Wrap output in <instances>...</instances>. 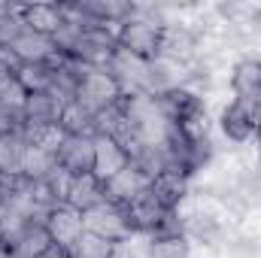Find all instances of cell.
Here are the masks:
<instances>
[{
  "instance_id": "3",
  "label": "cell",
  "mask_w": 261,
  "mask_h": 258,
  "mask_svg": "<svg viewBox=\"0 0 261 258\" xmlns=\"http://www.w3.org/2000/svg\"><path fill=\"white\" fill-rule=\"evenodd\" d=\"M82 222H85V231L94 234V237H103L110 243H128L130 240V225H128V213L125 207L113 203V200H103L97 207H91L88 213H82Z\"/></svg>"
},
{
  "instance_id": "10",
  "label": "cell",
  "mask_w": 261,
  "mask_h": 258,
  "mask_svg": "<svg viewBox=\"0 0 261 258\" xmlns=\"http://www.w3.org/2000/svg\"><path fill=\"white\" fill-rule=\"evenodd\" d=\"M61 107L64 104L55 94H49V91L28 94L24 110H21V128H49V125H58Z\"/></svg>"
},
{
  "instance_id": "4",
  "label": "cell",
  "mask_w": 261,
  "mask_h": 258,
  "mask_svg": "<svg viewBox=\"0 0 261 258\" xmlns=\"http://www.w3.org/2000/svg\"><path fill=\"white\" fill-rule=\"evenodd\" d=\"M219 128L225 134V140H231V143H237V146L255 140V137H258V128H261V107L234 97V100L222 110Z\"/></svg>"
},
{
  "instance_id": "23",
  "label": "cell",
  "mask_w": 261,
  "mask_h": 258,
  "mask_svg": "<svg viewBox=\"0 0 261 258\" xmlns=\"http://www.w3.org/2000/svg\"><path fill=\"white\" fill-rule=\"evenodd\" d=\"M21 152L24 143L21 137H0V176H21Z\"/></svg>"
},
{
  "instance_id": "21",
  "label": "cell",
  "mask_w": 261,
  "mask_h": 258,
  "mask_svg": "<svg viewBox=\"0 0 261 258\" xmlns=\"http://www.w3.org/2000/svg\"><path fill=\"white\" fill-rule=\"evenodd\" d=\"M49 246H52V237H49L46 225H43V222H31V225L24 228V234L12 243L9 252L15 258H40Z\"/></svg>"
},
{
  "instance_id": "27",
  "label": "cell",
  "mask_w": 261,
  "mask_h": 258,
  "mask_svg": "<svg viewBox=\"0 0 261 258\" xmlns=\"http://www.w3.org/2000/svg\"><path fill=\"white\" fill-rule=\"evenodd\" d=\"M18 134H21V116L0 104V137H18Z\"/></svg>"
},
{
  "instance_id": "17",
  "label": "cell",
  "mask_w": 261,
  "mask_h": 258,
  "mask_svg": "<svg viewBox=\"0 0 261 258\" xmlns=\"http://www.w3.org/2000/svg\"><path fill=\"white\" fill-rule=\"evenodd\" d=\"M9 49L18 55L21 64H52L58 58L52 37H43V34H34V31H24Z\"/></svg>"
},
{
  "instance_id": "13",
  "label": "cell",
  "mask_w": 261,
  "mask_h": 258,
  "mask_svg": "<svg viewBox=\"0 0 261 258\" xmlns=\"http://www.w3.org/2000/svg\"><path fill=\"white\" fill-rule=\"evenodd\" d=\"M231 91L240 100L261 107V58H243L231 70Z\"/></svg>"
},
{
  "instance_id": "18",
  "label": "cell",
  "mask_w": 261,
  "mask_h": 258,
  "mask_svg": "<svg viewBox=\"0 0 261 258\" xmlns=\"http://www.w3.org/2000/svg\"><path fill=\"white\" fill-rule=\"evenodd\" d=\"M58 131H61L64 137H94V134H97V116H91L82 104L70 100V104L61 107Z\"/></svg>"
},
{
  "instance_id": "1",
  "label": "cell",
  "mask_w": 261,
  "mask_h": 258,
  "mask_svg": "<svg viewBox=\"0 0 261 258\" xmlns=\"http://www.w3.org/2000/svg\"><path fill=\"white\" fill-rule=\"evenodd\" d=\"M164 31H167L164 21H152V18H143V15H130L128 21L119 28V37L116 40H119V49L130 52L134 58L155 61V58H161Z\"/></svg>"
},
{
  "instance_id": "16",
  "label": "cell",
  "mask_w": 261,
  "mask_h": 258,
  "mask_svg": "<svg viewBox=\"0 0 261 258\" xmlns=\"http://www.w3.org/2000/svg\"><path fill=\"white\" fill-rule=\"evenodd\" d=\"M125 213H128V225H130V231L134 234H152L155 231V225L161 222V216L164 213H170V210H164L158 200H155V194L152 192H146V194H140L134 203H128L125 207Z\"/></svg>"
},
{
  "instance_id": "26",
  "label": "cell",
  "mask_w": 261,
  "mask_h": 258,
  "mask_svg": "<svg viewBox=\"0 0 261 258\" xmlns=\"http://www.w3.org/2000/svg\"><path fill=\"white\" fill-rule=\"evenodd\" d=\"M146 258H192V249H189L186 237H179V240H149Z\"/></svg>"
},
{
  "instance_id": "31",
  "label": "cell",
  "mask_w": 261,
  "mask_h": 258,
  "mask_svg": "<svg viewBox=\"0 0 261 258\" xmlns=\"http://www.w3.org/2000/svg\"><path fill=\"white\" fill-rule=\"evenodd\" d=\"M0 186H3V176H0Z\"/></svg>"
},
{
  "instance_id": "24",
  "label": "cell",
  "mask_w": 261,
  "mask_h": 258,
  "mask_svg": "<svg viewBox=\"0 0 261 258\" xmlns=\"http://www.w3.org/2000/svg\"><path fill=\"white\" fill-rule=\"evenodd\" d=\"M119 252V243H110V240H103V237H94V234H82L79 240H76V246L70 249V255L73 258H116Z\"/></svg>"
},
{
  "instance_id": "8",
  "label": "cell",
  "mask_w": 261,
  "mask_h": 258,
  "mask_svg": "<svg viewBox=\"0 0 261 258\" xmlns=\"http://www.w3.org/2000/svg\"><path fill=\"white\" fill-rule=\"evenodd\" d=\"M103 186H107V200H113V203H119V207H128V203H134L140 194L149 192L152 176L143 173L134 161H128V167H122V170H119L116 176H110Z\"/></svg>"
},
{
  "instance_id": "6",
  "label": "cell",
  "mask_w": 261,
  "mask_h": 258,
  "mask_svg": "<svg viewBox=\"0 0 261 258\" xmlns=\"http://www.w3.org/2000/svg\"><path fill=\"white\" fill-rule=\"evenodd\" d=\"M55 161L67 176L94 173V137H64L58 143Z\"/></svg>"
},
{
  "instance_id": "30",
  "label": "cell",
  "mask_w": 261,
  "mask_h": 258,
  "mask_svg": "<svg viewBox=\"0 0 261 258\" xmlns=\"http://www.w3.org/2000/svg\"><path fill=\"white\" fill-rule=\"evenodd\" d=\"M255 143H258V149H261V128H258V137H255Z\"/></svg>"
},
{
  "instance_id": "14",
  "label": "cell",
  "mask_w": 261,
  "mask_h": 258,
  "mask_svg": "<svg viewBox=\"0 0 261 258\" xmlns=\"http://www.w3.org/2000/svg\"><path fill=\"white\" fill-rule=\"evenodd\" d=\"M18 15L28 31L43 34V37H52L64 24L61 3H28V6H18Z\"/></svg>"
},
{
  "instance_id": "22",
  "label": "cell",
  "mask_w": 261,
  "mask_h": 258,
  "mask_svg": "<svg viewBox=\"0 0 261 258\" xmlns=\"http://www.w3.org/2000/svg\"><path fill=\"white\" fill-rule=\"evenodd\" d=\"M15 76H18V82L24 85L28 94H37V91H49L52 88L55 67L52 64H21V70Z\"/></svg>"
},
{
  "instance_id": "2",
  "label": "cell",
  "mask_w": 261,
  "mask_h": 258,
  "mask_svg": "<svg viewBox=\"0 0 261 258\" xmlns=\"http://www.w3.org/2000/svg\"><path fill=\"white\" fill-rule=\"evenodd\" d=\"M122 85L113 79V73L107 67H85L82 79H79V91H76V104H82L91 116H100L107 110H113L122 100Z\"/></svg>"
},
{
  "instance_id": "5",
  "label": "cell",
  "mask_w": 261,
  "mask_h": 258,
  "mask_svg": "<svg viewBox=\"0 0 261 258\" xmlns=\"http://www.w3.org/2000/svg\"><path fill=\"white\" fill-rule=\"evenodd\" d=\"M149 64L143 58H134L125 49H116L113 61L107 64V70L113 73V79L122 85L125 94H146L149 91Z\"/></svg>"
},
{
  "instance_id": "7",
  "label": "cell",
  "mask_w": 261,
  "mask_h": 258,
  "mask_svg": "<svg viewBox=\"0 0 261 258\" xmlns=\"http://www.w3.org/2000/svg\"><path fill=\"white\" fill-rule=\"evenodd\" d=\"M155 100H158L161 116H164V122L170 128H179V125L192 122L195 116L206 113L203 110V97L197 91H192V88H173V91H167V94H161Z\"/></svg>"
},
{
  "instance_id": "25",
  "label": "cell",
  "mask_w": 261,
  "mask_h": 258,
  "mask_svg": "<svg viewBox=\"0 0 261 258\" xmlns=\"http://www.w3.org/2000/svg\"><path fill=\"white\" fill-rule=\"evenodd\" d=\"M24 21L18 15V6H3L0 9V49H9L21 34H24Z\"/></svg>"
},
{
  "instance_id": "9",
  "label": "cell",
  "mask_w": 261,
  "mask_h": 258,
  "mask_svg": "<svg viewBox=\"0 0 261 258\" xmlns=\"http://www.w3.org/2000/svg\"><path fill=\"white\" fill-rule=\"evenodd\" d=\"M46 231L52 237L55 246H64V249H73L76 240L85 234V222H82V213L73 210L70 203H58L49 216H46Z\"/></svg>"
},
{
  "instance_id": "12",
  "label": "cell",
  "mask_w": 261,
  "mask_h": 258,
  "mask_svg": "<svg viewBox=\"0 0 261 258\" xmlns=\"http://www.w3.org/2000/svg\"><path fill=\"white\" fill-rule=\"evenodd\" d=\"M103 200H107V186H103L100 176H94V173L70 176L64 203H70V207L79 210V213H88L91 207H97V203H103Z\"/></svg>"
},
{
  "instance_id": "19",
  "label": "cell",
  "mask_w": 261,
  "mask_h": 258,
  "mask_svg": "<svg viewBox=\"0 0 261 258\" xmlns=\"http://www.w3.org/2000/svg\"><path fill=\"white\" fill-rule=\"evenodd\" d=\"M55 167H58L55 152H49L43 146H28L24 143V152H21V176L28 183H46L55 173Z\"/></svg>"
},
{
  "instance_id": "15",
  "label": "cell",
  "mask_w": 261,
  "mask_h": 258,
  "mask_svg": "<svg viewBox=\"0 0 261 258\" xmlns=\"http://www.w3.org/2000/svg\"><path fill=\"white\" fill-rule=\"evenodd\" d=\"M182 219H186V240H195L200 246H216L222 240V234H225L222 219L216 213L203 210V207H197L195 213H189Z\"/></svg>"
},
{
  "instance_id": "29",
  "label": "cell",
  "mask_w": 261,
  "mask_h": 258,
  "mask_svg": "<svg viewBox=\"0 0 261 258\" xmlns=\"http://www.w3.org/2000/svg\"><path fill=\"white\" fill-rule=\"evenodd\" d=\"M0 258H15V255L9 252V246H3V243H0Z\"/></svg>"
},
{
  "instance_id": "20",
  "label": "cell",
  "mask_w": 261,
  "mask_h": 258,
  "mask_svg": "<svg viewBox=\"0 0 261 258\" xmlns=\"http://www.w3.org/2000/svg\"><path fill=\"white\" fill-rule=\"evenodd\" d=\"M149 192L155 194V200H158L164 210H179L182 200H186V194H189V179H179V176H173V173H161V176L152 179Z\"/></svg>"
},
{
  "instance_id": "11",
  "label": "cell",
  "mask_w": 261,
  "mask_h": 258,
  "mask_svg": "<svg viewBox=\"0 0 261 258\" xmlns=\"http://www.w3.org/2000/svg\"><path fill=\"white\" fill-rule=\"evenodd\" d=\"M128 152L119 140H113L107 134H94V176H100L107 183L122 167H128Z\"/></svg>"
},
{
  "instance_id": "28",
  "label": "cell",
  "mask_w": 261,
  "mask_h": 258,
  "mask_svg": "<svg viewBox=\"0 0 261 258\" xmlns=\"http://www.w3.org/2000/svg\"><path fill=\"white\" fill-rule=\"evenodd\" d=\"M40 258H73V255H70V249H64V246H55V243H52V246H49V249H46Z\"/></svg>"
}]
</instances>
